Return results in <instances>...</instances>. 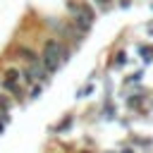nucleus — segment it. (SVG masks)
I'll return each instance as SVG.
<instances>
[{"label":"nucleus","instance_id":"nucleus-1","mask_svg":"<svg viewBox=\"0 0 153 153\" xmlns=\"http://www.w3.org/2000/svg\"><path fill=\"white\" fill-rule=\"evenodd\" d=\"M36 45H38V53H41V65L45 67V72L50 76H55L72 60V55H74V50L62 38H57V36H53L48 31H43L38 36V43Z\"/></svg>","mask_w":153,"mask_h":153},{"label":"nucleus","instance_id":"nucleus-2","mask_svg":"<svg viewBox=\"0 0 153 153\" xmlns=\"http://www.w3.org/2000/svg\"><path fill=\"white\" fill-rule=\"evenodd\" d=\"M62 7H65V17L74 26H79L86 33H91V29L98 22V10L93 7L91 0H65Z\"/></svg>","mask_w":153,"mask_h":153},{"label":"nucleus","instance_id":"nucleus-3","mask_svg":"<svg viewBox=\"0 0 153 153\" xmlns=\"http://www.w3.org/2000/svg\"><path fill=\"white\" fill-rule=\"evenodd\" d=\"M117 117H120L117 98L115 96H100V103H98V122L112 124V122H117Z\"/></svg>","mask_w":153,"mask_h":153},{"label":"nucleus","instance_id":"nucleus-4","mask_svg":"<svg viewBox=\"0 0 153 153\" xmlns=\"http://www.w3.org/2000/svg\"><path fill=\"white\" fill-rule=\"evenodd\" d=\"M131 62H134V60L129 57V50H127V48H115V50L108 55L105 67L112 69V72H122V69H127Z\"/></svg>","mask_w":153,"mask_h":153},{"label":"nucleus","instance_id":"nucleus-5","mask_svg":"<svg viewBox=\"0 0 153 153\" xmlns=\"http://www.w3.org/2000/svg\"><path fill=\"white\" fill-rule=\"evenodd\" d=\"M134 57L141 62V67H151L153 65V41H139L134 45Z\"/></svg>","mask_w":153,"mask_h":153},{"label":"nucleus","instance_id":"nucleus-6","mask_svg":"<svg viewBox=\"0 0 153 153\" xmlns=\"http://www.w3.org/2000/svg\"><path fill=\"white\" fill-rule=\"evenodd\" d=\"M74 124H76V112H65L55 124H50V134L53 136H62V134L72 131Z\"/></svg>","mask_w":153,"mask_h":153},{"label":"nucleus","instance_id":"nucleus-7","mask_svg":"<svg viewBox=\"0 0 153 153\" xmlns=\"http://www.w3.org/2000/svg\"><path fill=\"white\" fill-rule=\"evenodd\" d=\"M127 141H129L139 153H153V136H151V134H136V131H129Z\"/></svg>","mask_w":153,"mask_h":153},{"label":"nucleus","instance_id":"nucleus-8","mask_svg":"<svg viewBox=\"0 0 153 153\" xmlns=\"http://www.w3.org/2000/svg\"><path fill=\"white\" fill-rule=\"evenodd\" d=\"M143 79H146V67H136L134 72H127L120 79V88H131L136 84H143Z\"/></svg>","mask_w":153,"mask_h":153},{"label":"nucleus","instance_id":"nucleus-9","mask_svg":"<svg viewBox=\"0 0 153 153\" xmlns=\"http://www.w3.org/2000/svg\"><path fill=\"white\" fill-rule=\"evenodd\" d=\"M93 93H96V81H88V79H86V84H81V86L76 88L74 98H76V100H88V98H93Z\"/></svg>","mask_w":153,"mask_h":153},{"label":"nucleus","instance_id":"nucleus-10","mask_svg":"<svg viewBox=\"0 0 153 153\" xmlns=\"http://www.w3.org/2000/svg\"><path fill=\"white\" fill-rule=\"evenodd\" d=\"M17 108V103H14V98L12 96H7L5 91H0V112H7V115H12V110Z\"/></svg>","mask_w":153,"mask_h":153},{"label":"nucleus","instance_id":"nucleus-11","mask_svg":"<svg viewBox=\"0 0 153 153\" xmlns=\"http://www.w3.org/2000/svg\"><path fill=\"white\" fill-rule=\"evenodd\" d=\"M43 91H45V86H43V84H38V81H36V84H31V86L26 88V100H29V103L38 100V98L43 96Z\"/></svg>","mask_w":153,"mask_h":153},{"label":"nucleus","instance_id":"nucleus-12","mask_svg":"<svg viewBox=\"0 0 153 153\" xmlns=\"http://www.w3.org/2000/svg\"><path fill=\"white\" fill-rule=\"evenodd\" d=\"M93 2V7L98 10V14L100 12H110L112 7H115V0H91Z\"/></svg>","mask_w":153,"mask_h":153},{"label":"nucleus","instance_id":"nucleus-13","mask_svg":"<svg viewBox=\"0 0 153 153\" xmlns=\"http://www.w3.org/2000/svg\"><path fill=\"white\" fill-rule=\"evenodd\" d=\"M103 96H115V81L108 74H103Z\"/></svg>","mask_w":153,"mask_h":153},{"label":"nucleus","instance_id":"nucleus-14","mask_svg":"<svg viewBox=\"0 0 153 153\" xmlns=\"http://www.w3.org/2000/svg\"><path fill=\"white\" fill-rule=\"evenodd\" d=\"M117 153H139V151H136V148H134L129 141H122V143L117 146Z\"/></svg>","mask_w":153,"mask_h":153},{"label":"nucleus","instance_id":"nucleus-15","mask_svg":"<svg viewBox=\"0 0 153 153\" xmlns=\"http://www.w3.org/2000/svg\"><path fill=\"white\" fill-rule=\"evenodd\" d=\"M115 7H120V10H131V7H134V0H115Z\"/></svg>","mask_w":153,"mask_h":153},{"label":"nucleus","instance_id":"nucleus-16","mask_svg":"<svg viewBox=\"0 0 153 153\" xmlns=\"http://www.w3.org/2000/svg\"><path fill=\"white\" fill-rule=\"evenodd\" d=\"M74 153H98V151H96V148H86V146H84V148H76Z\"/></svg>","mask_w":153,"mask_h":153},{"label":"nucleus","instance_id":"nucleus-17","mask_svg":"<svg viewBox=\"0 0 153 153\" xmlns=\"http://www.w3.org/2000/svg\"><path fill=\"white\" fill-rule=\"evenodd\" d=\"M98 153H117V148H103V151H98Z\"/></svg>","mask_w":153,"mask_h":153},{"label":"nucleus","instance_id":"nucleus-18","mask_svg":"<svg viewBox=\"0 0 153 153\" xmlns=\"http://www.w3.org/2000/svg\"><path fill=\"white\" fill-rule=\"evenodd\" d=\"M148 10H151V12H153V0H151V2H148Z\"/></svg>","mask_w":153,"mask_h":153}]
</instances>
